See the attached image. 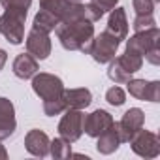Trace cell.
<instances>
[{
	"mask_svg": "<svg viewBox=\"0 0 160 160\" xmlns=\"http://www.w3.org/2000/svg\"><path fill=\"white\" fill-rule=\"evenodd\" d=\"M49 154L57 160H64L68 156H72V145L70 141H66L64 138H55L51 143H49Z\"/></svg>",
	"mask_w": 160,
	"mask_h": 160,
	"instance_id": "cell-21",
	"label": "cell"
},
{
	"mask_svg": "<svg viewBox=\"0 0 160 160\" xmlns=\"http://www.w3.org/2000/svg\"><path fill=\"white\" fill-rule=\"evenodd\" d=\"M2 8H19V10H28L32 0H0Z\"/></svg>",
	"mask_w": 160,
	"mask_h": 160,
	"instance_id": "cell-27",
	"label": "cell"
},
{
	"mask_svg": "<svg viewBox=\"0 0 160 160\" xmlns=\"http://www.w3.org/2000/svg\"><path fill=\"white\" fill-rule=\"evenodd\" d=\"M119 45H121V42L113 34H109L108 30H104V32H100L98 36L92 38V45L89 49V55L98 64H108L109 60L115 58Z\"/></svg>",
	"mask_w": 160,
	"mask_h": 160,
	"instance_id": "cell-4",
	"label": "cell"
},
{
	"mask_svg": "<svg viewBox=\"0 0 160 160\" xmlns=\"http://www.w3.org/2000/svg\"><path fill=\"white\" fill-rule=\"evenodd\" d=\"M64 109H66L64 98H55V100H45V102H43V113H45L47 117L60 115Z\"/></svg>",
	"mask_w": 160,
	"mask_h": 160,
	"instance_id": "cell-24",
	"label": "cell"
},
{
	"mask_svg": "<svg viewBox=\"0 0 160 160\" xmlns=\"http://www.w3.org/2000/svg\"><path fill=\"white\" fill-rule=\"evenodd\" d=\"M12 70H13V75L19 79H32V75L38 73L40 66H38V60L30 53H19L13 58Z\"/></svg>",
	"mask_w": 160,
	"mask_h": 160,
	"instance_id": "cell-14",
	"label": "cell"
},
{
	"mask_svg": "<svg viewBox=\"0 0 160 160\" xmlns=\"http://www.w3.org/2000/svg\"><path fill=\"white\" fill-rule=\"evenodd\" d=\"M70 2H81V0H70Z\"/></svg>",
	"mask_w": 160,
	"mask_h": 160,
	"instance_id": "cell-32",
	"label": "cell"
},
{
	"mask_svg": "<svg viewBox=\"0 0 160 160\" xmlns=\"http://www.w3.org/2000/svg\"><path fill=\"white\" fill-rule=\"evenodd\" d=\"M72 4L73 2H70V0H40V8L57 15L58 21H64L68 17V13L72 10Z\"/></svg>",
	"mask_w": 160,
	"mask_h": 160,
	"instance_id": "cell-19",
	"label": "cell"
},
{
	"mask_svg": "<svg viewBox=\"0 0 160 160\" xmlns=\"http://www.w3.org/2000/svg\"><path fill=\"white\" fill-rule=\"evenodd\" d=\"M119 60H121V64L134 75L136 72H139L141 70V66H143V57H139V55H136V53H128V51H124V55H121V57H117Z\"/></svg>",
	"mask_w": 160,
	"mask_h": 160,
	"instance_id": "cell-22",
	"label": "cell"
},
{
	"mask_svg": "<svg viewBox=\"0 0 160 160\" xmlns=\"http://www.w3.org/2000/svg\"><path fill=\"white\" fill-rule=\"evenodd\" d=\"M132 151L141 158H156L160 154V139L154 132L139 128L128 141Z\"/></svg>",
	"mask_w": 160,
	"mask_h": 160,
	"instance_id": "cell-6",
	"label": "cell"
},
{
	"mask_svg": "<svg viewBox=\"0 0 160 160\" xmlns=\"http://www.w3.org/2000/svg\"><path fill=\"white\" fill-rule=\"evenodd\" d=\"M8 158V151H6V147L0 143V160H6Z\"/></svg>",
	"mask_w": 160,
	"mask_h": 160,
	"instance_id": "cell-31",
	"label": "cell"
},
{
	"mask_svg": "<svg viewBox=\"0 0 160 160\" xmlns=\"http://www.w3.org/2000/svg\"><path fill=\"white\" fill-rule=\"evenodd\" d=\"M143 122H145V113L139 109V108H130L119 122H115L117 130H119V136H121V141L122 143H128L132 139V136L143 128Z\"/></svg>",
	"mask_w": 160,
	"mask_h": 160,
	"instance_id": "cell-8",
	"label": "cell"
},
{
	"mask_svg": "<svg viewBox=\"0 0 160 160\" xmlns=\"http://www.w3.org/2000/svg\"><path fill=\"white\" fill-rule=\"evenodd\" d=\"M96 139H98V141H96V151H98L100 154H111V152H115V151L121 147V143H122L115 122L111 124V128H108V130H106L104 134H100Z\"/></svg>",
	"mask_w": 160,
	"mask_h": 160,
	"instance_id": "cell-17",
	"label": "cell"
},
{
	"mask_svg": "<svg viewBox=\"0 0 160 160\" xmlns=\"http://www.w3.org/2000/svg\"><path fill=\"white\" fill-rule=\"evenodd\" d=\"M83 121H85V113L81 109H73V108L64 109V115H62L58 128H57L60 138H64L70 143L77 141L83 134Z\"/></svg>",
	"mask_w": 160,
	"mask_h": 160,
	"instance_id": "cell-5",
	"label": "cell"
},
{
	"mask_svg": "<svg viewBox=\"0 0 160 160\" xmlns=\"http://www.w3.org/2000/svg\"><path fill=\"white\" fill-rule=\"evenodd\" d=\"M6 60H8V53L4 51V49H0V70L4 68V64H6Z\"/></svg>",
	"mask_w": 160,
	"mask_h": 160,
	"instance_id": "cell-30",
	"label": "cell"
},
{
	"mask_svg": "<svg viewBox=\"0 0 160 160\" xmlns=\"http://www.w3.org/2000/svg\"><path fill=\"white\" fill-rule=\"evenodd\" d=\"M156 27V21H154V15L152 13H147V15H136L134 23H132V28L136 32L139 30H147V28H152Z\"/></svg>",
	"mask_w": 160,
	"mask_h": 160,
	"instance_id": "cell-25",
	"label": "cell"
},
{
	"mask_svg": "<svg viewBox=\"0 0 160 160\" xmlns=\"http://www.w3.org/2000/svg\"><path fill=\"white\" fill-rule=\"evenodd\" d=\"M49 136L43 132V130H28V134L25 136V149L32 154V156H40V158H45L49 154Z\"/></svg>",
	"mask_w": 160,
	"mask_h": 160,
	"instance_id": "cell-13",
	"label": "cell"
},
{
	"mask_svg": "<svg viewBox=\"0 0 160 160\" xmlns=\"http://www.w3.org/2000/svg\"><path fill=\"white\" fill-rule=\"evenodd\" d=\"M58 17L57 15H53L51 12H47V10H42L40 8V12L34 15V23H32V28H38V30H42V32H53L57 27H58Z\"/></svg>",
	"mask_w": 160,
	"mask_h": 160,
	"instance_id": "cell-18",
	"label": "cell"
},
{
	"mask_svg": "<svg viewBox=\"0 0 160 160\" xmlns=\"http://www.w3.org/2000/svg\"><path fill=\"white\" fill-rule=\"evenodd\" d=\"M154 2H160V0H154Z\"/></svg>",
	"mask_w": 160,
	"mask_h": 160,
	"instance_id": "cell-33",
	"label": "cell"
},
{
	"mask_svg": "<svg viewBox=\"0 0 160 160\" xmlns=\"http://www.w3.org/2000/svg\"><path fill=\"white\" fill-rule=\"evenodd\" d=\"M154 0H132V6H134V12L136 15H147V13H152L154 12Z\"/></svg>",
	"mask_w": 160,
	"mask_h": 160,
	"instance_id": "cell-26",
	"label": "cell"
},
{
	"mask_svg": "<svg viewBox=\"0 0 160 160\" xmlns=\"http://www.w3.org/2000/svg\"><path fill=\"white\" fill-rule=\"evenodd\" d=\"M60 45L68 51H81L89 55L94 38V25L91 21H62L55 28Z\"/></svg>",
	"mask_w": 160,
	"mask_h": 160,
	"instance_id": "cell-1",
	"label": "cell"
},
{
	"mask_svg": "<svg viewBox=\"0 0 160 160\" xmlns=\"http://www.w3.org/2000/svg\"><path fill=\"white\" fill-rule=\"evenodd\" d=\"M91 4L96 6L102 13H106V12H111L119 4V0H91Z\"/></svg>",
	"mask_w": 160,
	"mask_h": 160,
	"instance_id": "cell-28",
	"label": "cell"
},
{
	"mask_svg": "<svg viewBox=\"0 0 160 160\" xmlns=\"http://www.w3.org/2000/svg\"><path fill=\"white\" fill-rule=\"evenodd\" d=\"M27 53H30L36 60H45L51 55V40L47 32H42L38 28H32L25 40Z\"/></svg>",
	"mask_w": 160,
	"mask_h": 160,
	"instance_id": "cell-11",
	"label": "cell"
},
{
	"mask_svg": "<svg viewBox=\"0 0 160 160\" xmlns=\"http://www.w3.org/2000/svg\"><path fill=\"white\" fill-rule=\"evenodd\" d=\"M15 128H17L15 108H13L12 100L0 96V141L8 139L10 136H13Z\"/></svg>",
	"mask_w": 160,
	"mask_h": 160,
	"instance_id": "cell-12",
	"label": "cell"
},
{
	"mask_svg": "<svg viewBox=\"0 0 160 160\" xmlns=\"http://www.w3.org/2000/svg\"><path fill=\"white\" fill-rule=\"evenodd\" d=\"M106 100H108V104L119 108V106H122V104L126 102V92H124L121 87L115 85V87L108 89V92H106Z\"/></svg>",
	"mask_w": 160,
	"mask_h": 160,
	"instance_id": "cell-23",
	"label": "cell"
},
{
	"mask_svg": "<svg viewBox=\"0 0 160 160\" xmlns=\"http://www.w3.org/2000/svg\"><path fill=\"white\" fill-rule=\"evenodd\" d=\"M113 115L106 109H94L92 113L85 115L83 121V132L91 138H98L100 134H104L108 128H111L113 124Z\"/></svg>",
	"mask_w": 160,
	"mask_h": 160,
	"instance_id": "cell-10",
	"label": "cell"
},
{
	"mask_svg": "<svg viewBox=\"0 0 160 160\" xmlns=\"http://www.w3.org/2000/svg\"><path fill=\"white\" fill-rule=\"evenodd\" d=\"M32 91L45 102V100H55V98H62L64 92V83L62 79L55 73H47V72H40L32 75Z\"/></svg>",
	"mask_w": 160,
	"mask_h": 160,
	"instance_id": "cell-3",
	"label": "cell"
},
{
	"mask_svg": "<svg viewBox=\"0 0 160 160\" xmlns=\"http://www.w3.org/2000/svg\"><path fill=\"white\" fill-rule=\"evenodd\" d=\"M160 45V30L156 27L152 28H147V30H139L136 32L134 36H130L126 40V49L128 53H136L139 57H143L149 49Z\"/></svg>",
	"mask_w": 160,
	"mask_h": 160,
	"instance_id": "cell-7",
	"label": "cell"
},
{
	"mask_svg": "<svg viewBox=\"0 0 160 160\" xmlns=\"http://www.w3.org/2000/svg\"><path fill=\"white\" fill-rule=\"evenodd\" d=\"M6 12L0 15V34L12 45H19L25 42V21L28 10L19 8H4Z\"/></svg>",
	"mask_w": 160,
	"mask_h": 160,
	"instance_id": "cell-2",
	"label": "cell"
},
{
	"mask_svg": "<svg viewBox=\"0 0 160 160\" xmlns=\"http://www.w3.org/2000/svg\"><path fill=\"white\" fill-rule=\"evenodd\" d=\"M143 57H145V60H147V62H151V64H154V66H156V64H160V45H156V47L149 49Z\"/></svg>",
	"mask_w": 160,
	"mask_h": 160,
	"instance_id": "cell-29",
	"label": "cell"
},
{
	"mask_svg": "<svg viewBox=\"0 0 160 160\" xmlns=\"http://www.w3.org/2000/svg\"><path fill=\"white\" fill-rule=\"evenodd\" d=\"M108 77L115 83H126L128 79H132V73L121 64V60L115 57L113 60H109V68H108Z\"/></svg>",
	"mask_w": 160,
	"mask_h": 160,
	"instance_id": "cell-20",
	"label": "cell"
},
{
	"mask_svg": "<svg viewBox=\"0 0 160 160\" xmlns=\"http://www.w3.org/2000/svg\"><path fill=\"white\" fill-rule=\"evenodd\" d=\"M62 98H64L66 109H68V108L85 109V108H89L91 102H92V92H91L89 89H64Z\"/></svg>",
	"mask_w": 160,
	"mask_h": 160,
	"instance_id": "cell-16",
	"label": "cell"
},
{
	"mask_svg": "<svg viewBox=\"0 0 160 160\" xmlns=\"http://www.w3.org/2000/svg\"><path fill=\"white\" fill-rule=\"evenodd\" d=\"M128 92L138 100L160 102V81H147V79H128Z\"/></svg>",
	"mask_w": 160,
	"mask_h": 160,
	"instance_id": "cell-9",
	"label": "cell"
},
{
	"mask_svg": "<svg viewBox=\"0 0 160 160\" xmlns=\"http://www.w3.org/2000/svg\"><path fill=\"white\" fill-rule=\"evenodd\" d=\"M109 34H113L119 42L126 40L128 36V21H126V10L124 8H113L111 13H109V19H108V28H106Z\"/></svg>",
	"mask_w": 160,
	"mask_h": 160,
	"instance_id": "cell-15",
	"label": "cell"
}]
</instances>
